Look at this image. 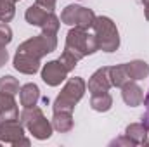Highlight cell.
<instances>
[{"label":"cell","instance_id":"obj_25","mask_svg":"<svg viewBox=\"0 0 149 147\" xmlns=\"http://www.w3.org/2000/svg\"><path fill=\"white\" fill-rule=\"evenodd\" d=\"M35 3H37L38 7L49 10V12H54V9L57 5V0H35Z\"/></svg>","mask_w":149,"mask_h":147},{"label":"cell","instance_id":"obj_15","mask_svg":"<svg viewBox=\"0 0 149 147\" xmlns=\"http://www.w3.org/2000/svg\"><path fill=\"white\" fill-rule=\"evenodd\" d=\"M50 123H52V126H54L56 132H59V133H68V132H71V128H73V125H74L73 112H68V111H56L54 116H52V119H50Z\"/></svg>","mask_w":149,"mask_h":147},{"label":"cell","instance_id":"obj_23","mask_svg":"<svg viewBox=\"0 0 149 147\" xmlns=\"http://www.w3.org/2000/svg\"><path fill=\"white\" fill-rule=\"evenodd\" d=\"M59 61L63 62V66H64V68H66V69H68L70 73L73 71L74 68L78 66V62H80V59H78V57L74 55L71 50H68V49H64V50H63V54H61Z\"/></svg>","mask_w":149,"mask_h":147},{"label":"cell","instance_id":"obj_19","mask_svg":"<svg viewBox=\"0 0 149 147\" xmlns=\"http://www.w3.org/2000/svg\"><path fill=\"white\" fill-rule=\"evenodd\" d=\"M109 78H111V85L116 88H121L127 81H130L128 74L125 71L123 64H116V66H109Z\"/></svg>","mask_w":149,"mask_h":147},{"label":"cell","instance_id":"obj_7","mask_svg":"<svg viewBox=\"0 0 149 147\" xmlns=\"http://www.w3.org/2000/svg\"><path fill=\"white\" fill-rule=\"evenodd\" d=\"M40 74H42L43 83H47L49 87H59L68 78L70 71L63 66L59 59H56V61H49L47 64H43L40 69Z\"/></svg>","mask_w":149,"mask_h":147},{"label":"cell","instance_id":"obj_14","mask_svg":"<svg viewBox=\"0 0 149 147\" xmlns=\"http://www.w3.org/2000/svg\"><path fill=\"white\" fill-rule=\"evenodd\" d=\"M40 101V88L35 83H26L19 90V102L23 107H35Z\"/></svg>","mask_w":149,"mask_h":147},{"label":"cell","instance_id":"obj_17","mask_svg":"<svg viewBox=\"0 0 149 147\" xmlns=\"http://www.w3.org/2000/svg\"><path fill=\"white\" fill-rule=\"evenodd\" d=\"M90 107L97 112H108L113 107V97L109 95V92L94 94L90 97Z\"/></svg>","mask_w":149,"mask_h":147},{"label":"cell","instance_id":"obj_22","mask_svg":"<svg viewBox=\"0 0 149 147\" xmlns=\"http://www.w3.org/2000/svg\"><path fill=\"white\" fill-rule=\"evenodd\" d=\"M16 16V2L0 0V23H9Z\"/></svg>","mask_w":149,"mask_h":147},{"label":"cell","instance_id":"obj_16","mask_svg":"<svg viewBox=\"0 0 149 147\" xmlns=\"http://www.w3.org/2000/svg\"><path fill=\"white\" fill-rule=\"evenodd\" d=\"M125 71L128 74L130 80L134 81H139V80H144L149 76V64L146 61H141V59H135V61H130V62H125Z\"/></svg>","mask_w":149,"mask_h":147},{"label":"cell","instance_id":"obj_9","mask_svg":"<svg viewBox=\"0 0 149 147\" xmlns=\"http://www.w3.org/2000/svg\"><path fill=\"white\" fill-rule=\"evenodd\" d=\"M87 87H88L90 95L109 92V88L113 87L111 85V78H109V66H102V68H99L95 73L88 78Z\"/></svg>","mask_w":149,"mask_h":147},{"label":"cell","instance_id":"obj_21","mask_svg":"<svg viewBox=\"0 0 149 147\" xmlns=\"http://www.w3.org/2000/svg\"><path fill=\"white\" fill-rule=\"evenodd\" d=\"M59 26H61V17H57L54 12H49L45 21L42 23V33H47V35H57L59 31Z\"/></svg>","mask_w":149,"mask_h":147},{"label":"cell","instance_id":"obj_31","mask_svg":"<svg viewBox=\"0 0 149 147\" xmlns=\"http://www.w3.org/2000/svg\"><path fill=\"white\" fill-rule=\"evenodd\" d=\"M10 2H19V0H10Z\"/></svg>","mask_w":149,"mask_h":147},{"label":"cell","instance_id":"obj_24","mask_svg":"<svg viewBox=\"0 0 149 147\" xmlns=\"http://www.w3.org/2000/svg\"><path fill=\"white\" fill-rule=\"evenodd\" d=\"M12 42V30L7 23H0V45L7 47Z\"/></svg>","mask_w":149,"mask_h":147},{"label":"cell","instance_id":"obj_12","mask_svg":"<svg viewBox=\"0 0 149 147\" xmlns=\"http://www.w3.org/2000/svg\"><path fill=\"white\" fill-rule=\"evenodd\" d=\"M19 119V109L14 95L0 94V121H16Z\"/></svg>","mask_w":149,"mask_h":147},{"label":"cell","instance_id":"obj_10","mask_svg":"<svg viewBox=\"0 0 149 147\" xmlns=\"http://www.w3.org/2000/svg\"><path fill=\"white\" fill-rule=\"evenodd\" d=\"M12 64H14V69L19 71L23 74H35L40 71V59H35L28 54H23V52H17L14 54V59H12Z\"/></svg>","mask_w":149,"mask_h":147},{"label":"cell","instance_id":"obj_13","mask_svg":"<svg viewBox=\"0 0 149 147\" xmlns=\"http://www.w3.org/2000/svg\"><path fill=\"white\" fill-rule=\"evenodd\" d=\"M125 135L132 140L134 146H144V144H148L149 130L142 121L141 123H130L125 128Z\"/></svg>","mask_w":149,"mask_h":147},{"label":"cell","instance_id":"obj_30","mask_svg":"<svg viewBox=\"0 0 149 147\" xmlns=\"http://www.w3.org/2000/svg\"><path fill=\"white\" fill-rule=\"evenodd\" d=\"M141 2H142V3H148L149 0H141Z\"/></svg>","mask_w":149,"mask_h":147},{"label":"cell","instance_id":"obj_8","mask_svg":"<svg viewBox=\"0 0 149 147\" xmlns=\"http://www.w3.org/2000/svg\"><path fill=\"white\" fill-rule=\"evenodd\" d=\"M24 126L19 119L16 121H0V142L10 144L12 147H17V142L24 137Z\"/></svg>","mask_w":149,"mask_h":147},{"label":"cell","instance_id":"obj_1","mask_svg":"<svg viewBox=\"0 0 149 147\" xmlns=\"http://www.w3.org/2000/svg\"><path fill=\"white\" fill-rule=\"evenodd\" d=\"M19 121L23 123V126L37 140L50 139V135L54 132L52 123L43 116V111L38 106H35V107H23V111L19 112Z\"/></svg>","mask_w":149,"mask_h":147},{"label":"cell","instance_id":"obj_18","mask_svg":"<svg viewBox=\"0 0 149 147\" xmlns=\"http://www.w3.org/2000/svg\"><path fill=\"white\" fill-rule=\"evenodd\" d=\"M47 14H49V10L38 7L37 3H35V5H30V7L26 9V12H24V19H26L28 24H31V26H38V28H40L42 23L45 21Z\"/></svg>","mask_w":149,"mask_h":147},{"label":"cell","instance_id":"obj_11","mask_svg":"<svg viewBox=\"0 0 149 147\" xmlns=\"http://www.w3.org/2000/svg\"><path fill=\"white\" fill-rule=\"evenodd\" d=\"M121 99H123V102L127 106L137 107V106H141L144 102V90L134 80H130L121 87Z\"/></svg>","mask_w":149,"mask_h":147},{"label":"cell","instance_id":"obj_26","mask_svg":"<svg viewBox=\"0 0 149 147\" xmlns=\"http://www.w3.org/2000/svg\"><path fill=\"white\" fill-rule=\"evenodd\" d=\"M111 146H134V144H132V140L123 133L121 137H118V139H114V140H113Z\"/></svg>","mask_w":149,"mask_h":147},{"label":"cell","instance_id":"obj_27","mask_svg":"<svg viewBox=\"0 0 149 147\" xmlns=\"http://www.w3.org/2000/svg\"><path fill=\"white\" fill-rule=\"evenodd\" d=\"M144 106H146V112L142 116V123L148 126V130H149V92H148V95L144 97Z\"/></svg>","mask_w":149,"mask_h":147},{"label":"cell","instance_id":"obj_4","mask_svg":"<svg viewBox=\"0 0 149 147\" xmlns=\"http://www.w3.org/2000/svg\"><path fill=\"white\" fill-rule=\"evenodd\" d=\"M92 28H94V35L97 38V43H99V50L108 52V54L118 50L120 33H118V28H116V24H114V21L111 17L95 16V21H94Z\"/></svg>","mask_w":149,"mask_h":147},{"label":"cell","instance_id":"obj_32","mask_svg":"<svg viewBox=\"0 0 149 147\" xmlns=\"http://www.w3.org/2000/svg\"><path fill=\"white\" fill-rule=\"evenodd\" d=\"M0 144H2V142H0Z\"/></svg>","mask_w":149,"mask_h":147},{"label":"cell","instance_id":"obj_3","mask_svg":"<svg viewBox=\"0 0 149 147\" xmlns=\"http://www.w3.org/2000/svg\"><path fill=\"white\" fill-rule=\"evenodd\" d=\"M64 49L71 50L74 55L81 61L83 57L95 54L99 50V43H97L95 35H90L88 30H81V28L73 26L68 31V35H66V45H64Z\"/></svg>","mask_w":149,"mask_h":147},{"label":"cell","instance_id":"obj_5","mask_svg":"<svg viewBox=\"0 0 149 147\" xmlns=\"http://www.w3.org/2000/svg\"><path fill=\"white\" fill-rule=\"evenodd\" d=\"M56 49H57V35L40 33L37 37H31V38H28V40H24L17 47V52L28 54V55L42 61V57H45L47 54L54 52Z\"/></svg>","mask_w":149,"mask_h":147},{"label":"cell","instance_id":"obj_2","mask_svg":"<svg viewBox=\"0 0 149 147\" xmlns=\"http://www.w3.org/2000/svg\"><path fill=\"white\" fill-rule=\"evenodd\" d=\"M85 90H87V83H85L83 78H80V76L68 78V81L64 83L61 94L56 97V101H54V104H52L54 112H56V111H68V112H73L74 106L83 99Z\"/></svg>","mask_w":149,"mask_h":147},{"label":"cell","instance_id":"obj_20","mask_svg":"<svg viewBox=\"0 0 149 147\" xmlns=\"http://www.w3.org/2000/svg\"><path fill=\"white\" fill-rule=\"evenodd\" d=\"M21 90V85L17 81V78L10 76V74H5L0 78V94H7V95H17Z\"/></svg>","mask_w":149,"mask_h":147},{"label":"cell","instance_id":"obj_28","mask_svg":"<svg viewBox=\"0 0 149 147\" xmlns=\"http://www.w3.org/2000/svg\"><path fill=\"white\" fill-rule=\"evenodd\" d=\"M7 61H9V52H7V49L3 45H0V68L5 66Z\"/></svg>","mask_w":149,"mask_h":147},{"label":"cell","instance_id":"obj_6","mask_svg":"<svg viewBox=\"0 0 149 147\" xmlns=\"http://www.w3.org/2000/svg\"><path fill=\"white\" fill-rule=\"evenodd\" d=\"M94 21H95V14L92 9H87V7H81V5H66L61 12V23L63 24H68V26H76V28H81V30H90L94 26Z\"/></svg>","mask_w":149,"mask_h":147},{"label":"cell","instance_id":"obj_29","mask_svg":"<svg viewBox=\"0 0 149 147\" xmlns=\"http://www.w3.org/2000/svg\"><path fill=\"white\" fill-rule=\"evenodd\" d=\"M144 16H146V19L149 21V2L144 3Z\"/></svg>","mask_w":149,"mask_h":147}]
</instances>
